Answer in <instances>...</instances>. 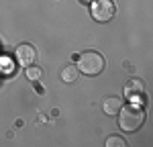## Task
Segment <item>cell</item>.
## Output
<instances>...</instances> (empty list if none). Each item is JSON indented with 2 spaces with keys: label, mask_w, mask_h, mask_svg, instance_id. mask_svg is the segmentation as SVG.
<instances>
[{
  "label": "cell",
  "mask_w": 153,
  "mask_h": 147,
  "mask_svg": "<svg viewBox=\"0 0 153 147\" xmlns=\"http://www.w3.org/2000/svg\"><path fill=\"white\" fill-rule=\"evenodd\" d=\"M143 122H145V110L139 104L120 106V110H118V125H120L123 131L135 133L137 129H141Z\"/></svg>",
  "instance_id": "1"
},
{
  "label": "cell",
  "mask_w": 153,
  "mask_h": 147,
  "mask_svg": "<svg viewBox=\"0 0 153 147\" xmlns=\"http://www.w3.org/2000/svg\"><path fill=\"white\" fill-rule=\"evenodd\" d=\"M78 70L86 76H98L104 70V57L96 51H86L78 57Z\"/></svg>",
  "instance_id": "2"
},
{
  "label": "cell",
  "mask_w": 153,
  "mask_h": 147,
  "mask_svg": "<svg viewBox=\"0 0 153 147\" xmlns=\"http://www.w3.org/2000/svg\"><path fill=\"white\" fill-rule=\"evenodd\" d=\"M92 19L98 21V23H106V21H110L112 16H114V4L110 2V0H94V4H92Z\"/></svg>",
  "instance_id": "3"
},
{
  "label": "cell",
  "mask_w": 153,
  "mask_h": 147,
  "mask_svg": "<svg viewBox=\"0 0 153 147\" xmlns=\"http://www.w3.org/2000/svg\"><path fill=\"white\" fill-rule=\"evenodd\" d=\"M14 57H16V61H19V65L29 68V65H33L35 59H37V49L33 47L31 43H23V45H19V47H16Z\"/></svg>",
  "instance_id": "4"
},
{
  "label": "cell",
  "mask_w": 153,
  "mask_h": 147,
  "mask_svg": "<svg viewBox=\"0 0 153 147\" xmlns=\"http://www.w3.org/2000/svg\"><path fill=\"white\" fill-rule=\"evenodd\" d=\"M120 106H123V100L118 96H108L104 98V102H102V108H104L106 114H118V110H120Z\"/></svg>",
  "instance_id": "5"
},
{
  "label": "cell",
  "mask_w": 153,
  "mask_h": 147,
  "mask_svg": "<svg viewBox=\"0 0 153 147\" xmlns=\"http://www.w3.org/2000/svg\"><path fill=\"white\" fill-rule=\"evenodd\" d=\"M143 90H145V84H143L141 80H131L127 88H125V92H127V96H133V94H141Z\"/></svg>",
  "instance_id": "6"
},
{
  "label": "cell",
  "mask_w": 153,
  "mask_h": 147,
  "mask_svg": "<svg viewBox=\"0 0 153 147\" xmlns=\"http://www.w3.org/2000/svg\"><path fill=\"white\" fill-rule=\"evenodd\" d=\"M78 65H65L63 68V72H61V80L63 82H74L76 78H78Z\"/></svg>",
  "instance_id": "7"
},
{
  "label": "cell",
  "mask_w": 153,
  "mask_h": 147,
  "mask_svg": "<svg viewBox=\"0 0 153 147\" xmlns=\"http://www.w3.org/2000/svg\"><path fill=\"white\" fill-rule=\"evenodd\" d=\"M27 78L29 80H41L43 78V70L41 68H35V65H29L27 68Z\"/></svg>",
  "instance_id": "8"
},
{
  "label": "cell",
  "mask_w": 153,
  "mask_h": 147,
  "mask_svg": "<svg viewBox=\"0 0 153 147\" xmlns=\"http://www.w3.org/2000/svg\"><path fill=\"white\" fill-rule=\"evenodd\" d=\"M125 139L123 137H117V135H112V137H108V141H106V147H125Z\"/></svg>",
  "instance_id": "9"
},
{
  "label": "cell",
  "mask_w": 153,
  "mask_h": 147,
  "mask_svg": "<svg viewBox=\"0 0 153 147\" xmlns=\"http://www.w3.org/2000/svg\"><path fill=\"white\" fill-rule=\"evenodd\" d=\"M82 2H90V0H82Z\"/></svg>",
  "instance_id": "10"
}]
</instances>
